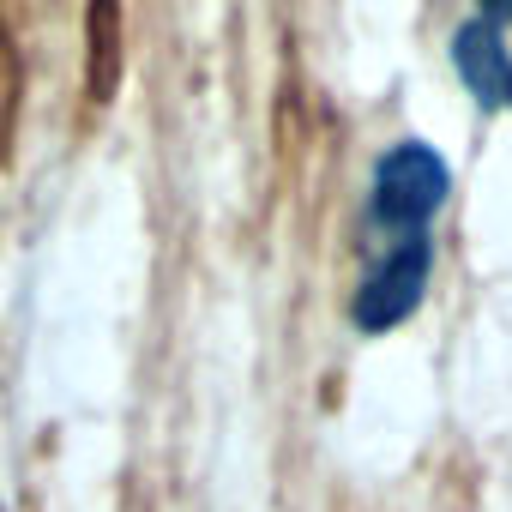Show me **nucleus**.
Wrapping results in <instances>:
<instances>
[{
    "label": "nucleus",
    "mask_w": 512,
    "mask_h": 512,
    "mask_svg": "<svg viewBox=\"0 0 512 512\" xmlns=\"http://www.w3.org/2000/svg\"><path fill=\"white\" fill-rule=\"evenodd\" d=\"M452 199V163L428 139H392L368 169V247L434 241V217Z\"/></svg>",
    "instance_id": "obj_1"
},
{
    "label": "nucleus",
    "mask_w": 512,
    "mask_h": 512,
    "mask_svg": "<svg viewBox=\"0 0 512 512\" xmlns=\"http://www.w3.org/2000/svg\"><path fill=\"white\" fill-rule=\"evenodd\" d=\"M434 278V241H398V247H368V272L350 296V326L362 338H386L404 320H416L422 296Z\"/></svg>",
    "instance_id": "obj_2"
},
{
    "label": "nucleus",
    "mask_w": 512,
    "mask_h": 512,
    "mask_svg": "<svg viewBox=\"0 0 512 512\" xmlns=\"http://www.w3.org/2000/svg\"><path fill=\"white\" fill-rule=\"evenodd\" d=\"M452 73L476 109H512V0H470L452 31Z\"/></svg>",
    "instance_id": "obj_3"
}]
</instances>
